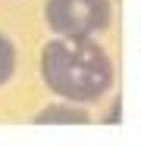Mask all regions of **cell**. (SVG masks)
<instances>
[{
    "instance_id": "cell-1",
    "label": "cell",
    "mask_w": 141,
    "mask_h": 147,
    "mask_svg": "<svg viewBox=\"0 0 141 147\" xmlns=\"http://www.w3.org/2000/svg\"><path fill=\"white\" fill-rule=\"evenodd\" d=\"M41 82L66 103H97L113 88V59L94 38H50L41 47Z\"/></svg>"
},
{
    "instance_id": "cell-2",
    "label": "cell",
    "mask_w": 141,
    "mask_h": 147,
    "mask_svg": "<svg viewBox=\"0 0 141 147\" xmlns=\"http://www.w3.org/2000/svg\"><path fill=\"white\" fill-rule=\"evenodd\" d=\"M110 0H47L44 22L54 38H94L110 28Z\"/></svg>"
},
{
    "instance_id": "cell-3",
    "label": "cell",
    "mask_w": 141,
    "mask_h": 147,
    "mask_svg": "<svg viewBox=\"0 0 141 147\" xmlns=\"http://www.w3.org/2000/svg\"><path fill=\"white\" fill-rule=\"evenodd\" d=\"M31 122H38V125H85V122H91V113H88V107L56 100V103H47L44 110H38Z\"/></svg>"
},
{
    "instance_id": "cell-4",
    "label": "cell",
    "mask_w": 141,
    "mask_h": 147,
    "mask_svg": "<svg viewBox=\"0 0 141 147\" xmlns=\"http://www.w3.org/2000/svg\"><path fill=\"white\" fill-rule=\"evenodd\" d=\"M16 75V44L0 31V88Z\"/></svg>"
},
{
    "instance_id": "cell-5",
    "label": "cell",
    "mask_w": 141,
    "mask_h": 147,
    "mask_svg": "<svg viewBox=\"0 0 141 147\" xmlns=\"http://www.w3.org/2000/svg\"><path fill=\"white\" fill-rule=\"evenodd\" d=\"M119 113H122V100H113L110 113H107V122H110V125H116V122H119Z\"/></svg>"
}]
</instances>
